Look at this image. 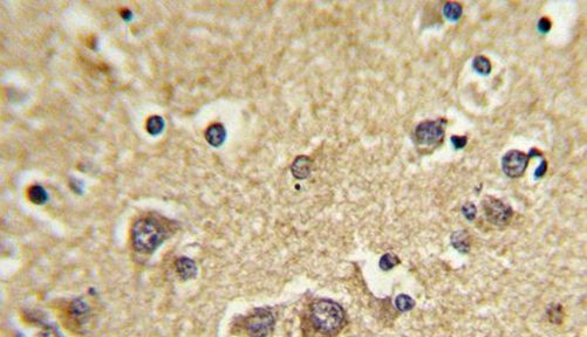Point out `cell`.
Wrapping results in <instances>:
<instances>
[{"mask_svg":"<svg viewBox=\"0 0 587 337\" xmlns=\"http://www.w3.org/2000/svg\"><path fill=\"white\" fill-rule=\"evenodd\" d=\"M121 16L123 19H125V20H130V19H132V17H133V13L130 12L128 9H125V10H122Z\"/></svg>","mask_w":587,"mask_h":337,"instance_id":"21","label":"cell"},{"mask_svg":"<svg viewBox=\"0 0 587 337\" xmlns=\"http://www.w3.org/2000/svg\"><path fill=\"white\" fill-rule=\"evenodd\" d=\"M399 264V260L398 258H396L394 254H386V256H383L381 258V261H380V267L384 269V271H388V269H390Z\"/></svg>","mask_w":587,"mask_h":337,"instance_id":"15","label":"cell"},{"mask_svg":"<svg viewBox=\"0 0 587 337\" xmlns=\"http://www.w3.org/2000/svg\"><path fill=\"white\" fill-rule=\"evenodd\" d=\"M473 67L478 74L481 75H488L491 72V62L489 61L488 58L484 55H478L474 59Z\"/></svg>","mask_w":587,"mask_h":337,"instance_id":"14","label":"cell"},{"mask_svg":"<svg viewBox=\"0 0 587 337\" xmlns=\"http://www.w3.org/2000/svg\"><path fill=\"white\" fill-rule=\"evenodd\" d=\"M451 143L455 147V149H462L465 147L466 143H468V138L465 136H452Z\"/></svg>","mask_w":587,"mask_h":337,"instance_id":"18","label":"cell"},{"mask_svg":"<svg viewBox=\"0 0 587 337\" xmlns=\"http://www.w3.org/2000/svg\"><path fill=\"white\" fill-rule=\"evenodd\" d=\"M482 204H483L485 217L490 224H493L495 226H505L509 224L512 218V208L509 205L490 196L485 197Z\"/></svg>","mask_w":587,"mask_h":337,"instance_id":"4","label":"cell"},{"mask_svg":"<svg viewBox=\"0 0 587 337\" xmlns=\"http://www.w3.org/2000/svg\"><path fill=\"white\" fill-rule=\"evenodd\" d=\"M538 29L541 33H547L550 29H551V21L549 20V18H541L539 22H538Z\"/></svg>","mask_w":587,"mask_h":337,"instance_id":"19","label":"cell"},{"mask_svg":"<svg viewBox=\"0 0 587 337\" xmlns=\"http://www.w3.org/2000/svg\"><path fill=\"white\" fill-rule=\"evenodd\" d=\"M226 138V131L225 128L222 124H219V123H215V124H212L205 131V140L208 141V143L212 145V147H219V145H222L224 143V141H225Z\"/></svg>","mask_w":587,"mask_h":337,"instance_id":"8","label":"cell"},{"mask_svg":"<svg viewBox=\"0 0 587 337\" xmlns=\"http://www.w3.org/2000/svg\"><path fill=\"white\" fill-rule=\"evenodd\" d=\"M175 268H176V272L183 280L192 279L197 274V266L189 258H179L175 262Z\"/></svg>","mask_w":587,"mask_h":337,"instance_id":"7","label":"cell"},{"mask_svg":"<svg viewBox=\"0 0 587 337\" xmlns=\"http://www.w3.org/2000/svg\"><path fill=\"white\" fill-rule=\"evenodd\" d=\"M244 327L251 337H268L273 330L275 317L270 310L255 309L245 318Z\"/></svg>","mask_w":587,"mask_h":337,"instance_id":"3","label":"cell"},{"mask_svg":"<svg viewBox=\"0 0 587 337\" xmlns=\"http://www.w3.org/2000/svg\"><path fill=\"white\" fill-rule=\"evenodd\" d=\"M451 243L461 253H468L470 248L469 235L465 231H457L451 235Z\"/></svg>","mask_w":587,"mask_h":337,"instance_id":"10","label":"cell"},{"mask_svg":"<svg viewBox=\"0 0 587 337\" xmlns=\"http://www.w3.org/2000/svg\"><path fill=\"white\" fill-rule=\"evenodd\" d=\"M444 130L442 125L435 121H424L415 129V138L422 145H434L442 142Z\"/></svg>","mask_w":587,"mask_h":337,"instance_id":"6","label":"cell"},{"mask_svg":"<svg viewBox=\"0 0 587 337\" xmlns=\"http://www.w3.org/2000/svg\"><path fill=\"white\" fill-rule=\"evenodd\" d=\"M546 168H547V164H546V162H545V160H543L540 165L537 167L536 172H534V176H536L537 178L541 177V176H544L545 172H546Z\"/></svg>","mask_w":587,"mask_h":337,"instance_id":"20","label":"cell"},{"mask_svg":"<svg viewBox=\"0 0 587 337\" xmlns=\"http://www.w3.org/2000/svg\"><path fill=\"white\" fill-rule=\"evenodd\" d=\"M462 11H463V9H462L461 4L456 3V2H449V3H447L446 5H444L443 14L448 19H449V20L457 21L462 16Z\"/></svg>","mask_w":587,"mask_h":337,"instance_id":"12","label":"cell"},{"mask_svg":"<svg viewBox=\"0 0 587 337\" xmlns=\"http://www.w3.org/2000/svg\"><path fill=\"white\" fill-rule=\"evenodd\" d=\"M462 212L466 219L473 220V219H475V217H476V215H477V208L473 203H466V204L463 205Z\"/></svg>","mask_w":587,"mask_h":337,"instance_id":"17","label":"cell"},{"mask_svg":"<svg viewBox=\"0 0 587 337\" xmlns=\"http://www.w3.org/2000/svg\"><path fill=\"white\" fill-rule=\"evenodd\" d=\"M145 129L150 135H159L162 133V130L164 129V119L161 117V116H151V117H149L147 119V123H145Z\"/></svg>","mask_w":587,"mask_h":337,"instance_id":"13","label":"cell"},{"mask_svg":"<svg viewBox=\"0 0 587 337\" xmlns=\"http://www.w3.org/2000/svg\"><path fill=\"white\" fill-rule=\"evenodd\" d=\"M168 232L157 219L147 217L133 225L132 242L134 249L140 253H151L166 240Z\"/></svg>","mask_w":587,"mask_h":337,"instance_id":"2","label":"cell"},{"mask_svg":"<svg viewBox=\"0 0 587 337\" xmlns=\"http://www.w3.org/2000/svg\"><path fill=\"white\" fill-rule=\"evenodd\" d=\"M413 306H414L413 300L409 297H406V295H400V297L396 299V307H398L401 312L409 310L410 308H413Z\"/></svg>","mask_w":587,"mask_h":337,"instance_id":"16","label":"cell"},{"mask_svg":"<svg viewBox=\"0 0 587 337\" xmlns=\"http://www.w3.org/2000/svg\"><path fill=\"white\" fill-rule=\"evenodd\" d=\"M312 162L308 157L300 156L292 164V174L297 179H305L311 175Z\"/></svg>","mask_w":587,"mask_h":337,"instance_id":"9","label":"cell"},{"mask_svg":"<svg viewBox=\"0 0 587 337\" xmlns=\"http://www.w3.org/2000/svg\"><path fill=\"white\" fill-rule=\"evenodd\" d=\"M530 157L519 150H511L502 158V168L507 177L518 178L528 167Z\"/></svg>","mask_w":587,"mask_h":337,"instance_id":"5","label":"cell"},{"mask_svg":"<svg viewBox=\"0 0 587 337\" xmlns=\"http://www.w3.org/2000/svg\"><path fill=\"white\" fill-rule=\"evenodd\" d=\"M28 197L29 200L36 205H44L48 200L47 191L40 185H33L29 187Z\"/></svg>","mask_w":587,"mask_h":337,"instance_id":"11","label":"cell"},{"mask_svg":"<svg viewBox=\"0 0 587 337\" xmlns=\"http://www.w3.org/2000/svg\"><path fill=\"white\" fill-rule=\"evenodd\" d=\"M307 323L316 334L334 337L345 325L346 315L339 303L332 300H317L309 307Z\"/></svg>","mask_w":587,"mask_h":337,"instance_id":"1","label":"cell"}]
</instances>
